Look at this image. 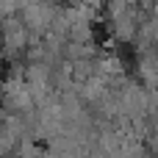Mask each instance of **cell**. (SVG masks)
<instances>
[{
  "label": "cell",
  "instance_id": "6da1fadb",
  "mask_svg": "<svg viewBox=\"0 0 158 158\" xmlns=\"http://www.w3.org/2000/svg\"><path fill=\"white\" fill-rule=\"evenodd\" d=\"M58 3H22V11H19V17H22V22H25V28L31 31V33H47L50 28H53V19L58 17Z\"/></svg>",
  "mask_w": 158,
  "mask_h": 158
},
{
  "label": "cell",
  "instance_id": "7a4b0ae2",
  "mask_svg": "<svg viewBox=\"0 0 158 158\" xmlns=\"http://www.w3.org/2000/svg\"><path fill=\"white\" fill-rule=\"evenodd\" d=\"M0 36H3L6 50H17V53H25V50H28L31 31L25 28V22H22V17H19V14H14V17H8V19H6V25H3V31H0Z\"/></svg>",
  "mask_w": 158,
  "mask_h": 158
}]
</instances>
